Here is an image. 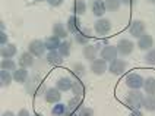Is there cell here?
<instances>
[{
  "label": "cell",
  "instance_id": "6da1fadb",
  "mask_svg": "<svg viewBox=\"0 0 155 116\" xmlns=\"http://www.w3.org/2000/svg\"><path fill=\"white\" fill-rule=\"evenodd\" d=\"M142 101H143V94L139 90H130L126 96V104L133 110L142 107Z\"/></svg>",
  "mask_w": 155,
  "mask_h": 116
},
{
  "label": "cell",
  "instance_id": "7a4b0ae2",
  "mask_svg": "<svg viewBox=\"0 0 155 116\" xmlns=\"http://www.w3.org/2000/svg\"><path fill=\"white\" fill-rule=\"evenodd\" d=\"M43 91H45V90H44V84L41 82L40 78L34 77V78L26 81V93L28 94H31V96H40Z\"/></svg>",
  "mask_w": 155,
  "mask_h": 116
},
{
  "label": "cell",
  "instance_id": "3957f363",
  "mask_svg": "<svg viewBox=\"0 0 155 116\" xmlns=\"http://www.w3.org/2000/svg\"><path fill=\"white\" fill-rule=\"evenodd\" d=\"M143 81L145 80H143L139 73H129V75L126 77L124 82H126V85H127L130 90H139L143 87Z\"/></svg>",
  "mask_w": 155,
  "mask_h": 116
},
{
  "label": "cell",
  "instance_id": "277c9868",
  "mask_svg": "<svg viewBox=\"0 0 155 116\" xmlns=\"http://www.w3.org/2000/svg\"><path fill=\"white\" fill-rule=\"evenodd\" d=\"M145 31H147V25H145L143 21H139V19L132 21V24H130V27H129V32H130V36L132 37L139 38L140 36L145 34Z\"/></svg>",
  "mask_w": 155,
  "mask_h": 116
},
{
  "label": "cell",
  "instance_id": "5b68a950",
  "mask_svg": "<svg viewBox=\"0 0 155 116\" xmlns=\"http://www.w3.org/2000/svg\"><path fill=\"white\" fill-rule=\"evenodd\" d=\"M94 29L98 36H107V34L111 31V22H110L108 19L100 18L94 24Z\"/></svg>",
  "mask_w": 155,
  "mask_h": 116
},
{
  "label": "cell",
  "instance_id": "8992f818",
  "mask_svg": "<svg viewBox=\"0 0 155 116\" xmlns=\"http://www.w3.org/2000/svg\"><path fill=\"white\" fill-rule=\"evenodd\" d=\"M117 52L121 54V56H129V54H132V52H133V49H135V44L130 41V40H127V38H121V40H119V43H117Z\"/></svg>",
  "mask_w": 155,
  "mask_h": 116
},
{
  "label": "cell",
  "instance_id": "52a82bcc",
  "mask_svg": "<svg viewBox=\"0 0 155 116\" xmlns=\"http://www.w3.org/2000/svg\"><path fill=\"white\" fill-rule=\"evenodd\" d=\"M127 68V62L123 59H114L113 62L108 65V71L111 72L113 75H121Z\"/></svg>",
  "mask_w": 155,
  "mask_h": 116
},
{
  "label": "cell",
  "instance_id": "ba28073f",
  "mask_svg": "<svg viewBox=\"0 0 155 116\" xmlns=\"http://www.w3.org/2000/svg\"><path fill=\"white\" fill-rule=\"evenodd\" d=\"M44 97H45V101L50 103V104H56L61 100V91L57 87L54 88H47L44 91Z\"/></svg>",
  "mask_w": 155,
  "mask_h": 116
},
{
  "label": "cell",
  "instance_id": "9c48e42d",
  "mask_svg": "<svg viewBox=\"0 0 155 116\" xmlns=\"http://www.w3.org/2000/svg\"><path fill=\"white\" fill-rule=\"evenodd\" d=\"M117 54H119V52H117L116 46L107 44L101 50V59H104L105 62H113L114 59H117Z\"/></svg>",
  "mask_w": 155,
  "mask_h": 116
},
{
  "label": "cell",
  "instance_id": "30bf717a",
  "mask_svg": "<svg viewBox=\"0 0 155 116\" xmlns=\"http://www.w3.org/2000/svg\"><path fill=\"white\" fill-rule=\"evenodd\" d=\"M138 47L142 50V52H148V50H151L152 47H154V38L151 34H143V36H140L138 38Z\"/></svg>",
  "mask_w": 155,
  "mask_h": 116
},
{
  "label": "cell",
  "instance_id": "8fae6325",
  "mask_svg": "<svg viewBox=\"0 0 155 116\" xmlns=\"http://www.w3.org/2000/svg\"><path fill=\"white\" fill-rule=\"evenodd\" d=\"M28 52L34 56H43V53L45 52V43L41 40H32L28 46Z\"/></svg>",
  "mask_w": 155,
  "mask_h": 116
},
{
  "label": "cell",
  "instance_id": "7c38bea8",
  "mask_svg": "<svg viewBox=\"0 0 155 116\" xmlns=\"http://www.w3.org/2000/svg\"><path fill=\"white\" fill-rule=\"evenodd\" d=\"M91 71L94 75H103L108 71L107 62L104 59H95L94 62H91Z\"/></svg>",
  "mask_w": 155,
  "mask_h": 116
},
{
  "label": "cell",
  "instance_id": "4fadbf2b",
  "mask_svg": "<svg viewBox=\"0 0 155 116\" xmlns=\"http://www.w3.org/2000/svg\"><path fill=\"white\" fill-rule=\"evenodd\" d=\"M97 53H98V47L94 44H86L82 50V54H84L85 60H88V62H94L97 59Z\"/></svg>",
  "mask_w": 155,
  "mask_h": 116
},
{
  "label": "cell",
  "instance_id": "5bb4252c",
  "mask_svg": "<svg viewBox=\"0 0 155 116\" xmlns=\"http://www.w3.org/2000/svg\"><path fill=\"white\" fill-rule=\"evenodd\" d=\"M81 19L78 18L76 15H72V16H69V19H68V24H66V27H68V29H69V32H72V34H76V32H79L81 31Z\"/></svg>",
  "mask_w": 155,
  "mask_h": 116
},
{
  "label": "cell",
  "instance_id": "9a60e30c",
  "mask_svg": "<svg viewBox=\"0 0 155 116\" xmlns=\"http://www.w3.org/2000/svg\"><path fill=\"white\" fill-rule=\"evenodd\" d=\"M89 40H91V32H89V29H81L79 32L75 34V41H76L78 44L81 46H86L89 43Z\"/></svg>",
  "mask_w": 155,
  "mask_h": 116
},
{
  "label": "cell",
  "instance_id": "2e32d148",
  "mask_svg": "<svg viewBox=\"0 0 155 116\" xmlns=\"http://www.w3.org/2000/svg\"><path fill=\"white\" fill-rule=\"evenodd\" d=\"M51 116H70V110L68 107V104L56 103L51 109Z\"/></svg>",
  "mask_w": 155,
  "mask_h": 116
},
{
  "label": "cell",
  "instance_id": "e0dca14e",
  "mask_svg": "<svg viewBox=\"0 0 155 116\" xmlns=\"http://www.w3.org/2000/svg\"><path fill=\"white\" fill-rule=\"evenodd\" d=\"M44 43H45V49L48 50V52H53V50H59V47H60V38L56 36H48L45 40H44Z\"/></svg>",
  "mask_w": 155,
  "mask_h": 116
},
{
  "label": "cell",
  "instance_id": "ac0fdd59",
  "mask_svg": "<svg viewBox=\"0 0 155 116\" xmlns=\"http://www.w3.org/2000/svg\"><path fill=\"white\" fill-rule=\"evenodd\" d=\"M53 36L59 37V38H66L69 36V29H68V27H64L61 22H54V25H53Z\"/></svg>",
  "mask_w": 155,
  "mask_h": 116
},
{
  "label": "cell",
  "instance_id": "d6986e66",
  "mask_svg": "<svg viewBox=\"0 0 155 116\" xmlns=\"http://www.w3.org/2000/svg\"><path fill=\"white\" fill-rule=\"evenodd\" d=\"M72 85H73V81L70 80L69 77H61V78H59V80L56 81V87L60 90L61 93L72 90Z\"/></svg>",
  "mask_w": 155,
  "mask_h": 116
},
{
  "label": "cell",
  "instance_id": "ffe728a7",
  "mask_svg": "<svg viewBox=\"0 0 155 116\" xmlns=\"http://www.w3.org/2000/svg\"><path fill=\"white\" fill-rule=\"evenodd\" d=\"M47 62L53 66H60L63 63V56L59 53V50H53L47 54Z\"/></svg>",
  "mask_w": 155,
  "mask_h": 116
},
{
  "label": "cell",
  "instance_id": "44dd1931",
  "mask_svg": "<svg viewBox=\"0 0 155 116\" xmlns=\"http://www.w3.org/2000/svg\"><path fill=\"white\" fill-rule=\"evenodd\" d=\"M105 12H107V9H105V3H104L103 0H94L92 2V13H94L95 16L103 18V15Z\"/></svg>",
  "mask_w": 155,
  "mask_h": 116
},
{
  "label": "cell",
  "instance_id": "7402d4cb",
  "mask_svg": "<svg viewBox=\"0 0 155 116\" xmlns=\"http://www.w3.org/2000/svg\"><path fill=\"white\" fill-rule=\"evenodd\" d=\"M18 49L15 44H6V46H2V50H0V54L3 59H12L15 54H16Z\"/></svg>",
  "mask_w": 155,
  "mask_h": 116
},
{
  "label": "cell",
  "instance_id": "603a6c76",
  "mask_svg": "<svg viewBox=\"0 0 155 116\" xmlns=\"http://www.w3.org/2000/svg\"><path fill=\"white\" fill-rule=\"evenodd\" d=\"M13 80L15 82H19V84H25L26 81H28V71H26V68H19L16 71H13Z\"/></svg>",
  "mask_w": 155,
  "mask_h": 116
},
{
  "label": "cell",
  "instance_id": "cb8c5ba5",
  "mask_svg": "<svg viewBox=\"0 0 155 116\" xmlns=\"http://www.w3.org/2000/svg\"><path fill=\"white\" fill-rule=\"evenodd\" d=\"M34 63V54L29 53V52H24V53L19 56V65L21 68H29L32 66Z\"/></svg>",
  "mask_w": 155,
  "mask_h": 116
},
{
  "label": "cell",
  "instance_id": "d4e9b609",
  "mask_svg": "<svg viewBox=\"0 0 155 116\" xmlns=\"http://www.w3.org/2000/svg\"><path fill=\"white\" fill-rule=\"evenodd\" d=\"M72 93H73V96H76V97H84V94H85V85H84V82L79 80L73 81Z\"/></svg>",
  "mask_w": 155,
  "mask_h": 116
},
{
  "label": "cell",
  "instance_id": "484cf974",
  "mask_svg": "<svg viewBox=\"0 0 155 116\" xmlns=\"http://www.w3.org/2000/svg\"><path fill=\"white\" fill-rule=\"evenodd\" d=\"M82 97H75L73 98H70L69 100V103H68V107H69V110H70V113H78L79 112V109L82 107V100H81Z\"/></svg>",
  "mask_w": 155,
  "mask_h": 116
},
{
  "label": "cell",
  "instance_id": "4316f807",
  "mask_svg": "<svg viewBox=\"0 0 155 116\" xmlns=\"http://www.w3.org/2000/svg\"><path fill=\"white\" fill-rule=\"evenodd\" d=\"M143 91L148 96H155V78H147L143 81Z\"/></svg>",
  "mask_w": 155,
  "mask_h": 116
},
{
  "label": "cell",
  "instance_id": "83f0119b",
  "mask_svg": "<svg viewBox=\"0 0 155 116\" xmlns=\"http://www.w3.org/2000/svg\"><path fill=\"white\" fill-rule=\"evenodd\" d=\"M12 80H13V75H10L9 71H2L0 72V85L2 87H9L12 84Z\"/></svg>",
  "mask_w": 155,
  "mask_h": 116
},
{
  "label": "cell",
  "instance_id": "f1b7e54d",
  "mask_svg": "<svg viewBox=\"0 0 155 116\" xmlns=\"http://www.w3.org/2000/svg\"><path fill=\"white\" fill-rule=\"evenodd\" d=\"M73 13L76 15V16H79V15H84L86 12V3L84 2V0H76L75 3H73Z\"/></svg>",
  "mask_w": 155,
  "mask_h": 116
},
{
  "label": "cell",
  "instance_id": "f546056e",
  "mask_svg": "<svg viewBox=\"0 0 155 116\" xmlns=\"http://www.w3.org/2000/svg\"><path fill=\"white\" fill-rule=\"evenodd\" d=\"M142 107H143L145 110H148V112H154L155 110V96H147V97H143Z\"/></svg>",
  "mask_w": 155,
  "mask_h": 116
},
{
  "label": "cell",
  "instance_id": "4dcf8cb0",
  "mask_svg": "<svg viewBox=\"0 0 155 116\" xmlns=\"http://www.w3.org/2000/svg\"><path fill=\"white\" fill-rule=\"evenodd\" d=\"M0 68H2V71H16V63L12 59H3L0 63Z\"/></svg>",
  "mask_w": 155,
  "mask_h": 116
},
{
  "label": "cell",
  "instance_id": "1f68e13d",
  "mask_svg": "<svg viewBox=\"0 0 155 116\" xmlns=\"http://www.w3.org/2000/svg\"><path fill=\"white\" fill-rule=\"evenodd\" d=\"M70 52H72V44H70V41H63L59 47V53L63 56V57H68L70 56Z\"/></svg>",
  "mask_w": 155,
  "mask_h": 116
},
{
  "label": "cell",
  "instance_id": "d6a6232c",
  "mask_svg": "<svg viewBox=\"0 0 155 116\" xmlns=\"http://www.w3.org/2000/svg\"><path fill=\"white\" fill-rule=\"evenodd\" d=\"M72 73H73V77H78V78L84 77V75H85L84 65H82V63H73V65H72Z\"/></svg>",
  "mask_w": 155,
  "mask_h": 116
},
{
  "label": "cell",
  "instance_id": "836d02e7",
  "mask_svg": "<svg viewBox=\"0 0 155 116\" xmlns=\"http://www.w3.org/2000/svg\"><path fill=\"white\" fill-rule=\"evenodd\" d=\"M105 3V9L111 10V12H116V10L120 8V0H105L104 2Z\"/></svg>",
  "mask_w": 155,
  "mask_h": 116
},
{
  "label": "cell",
  "instance_id": "e575fe53",
  "mask_svg": "<svg viewBox=\"0 0 155 116\" xmlns=\"http://www.w3.org/2000/svg\"><path fill=\"white\" fill-rule=\"evenodd\" d=\"M145 60H147L148 65H155V49L148 50L147 56H145Z\"/></svg>",
  "mask_w": 155,
  "mask_h": 116
},
{
  "label": "cell",
  "instance_id": "d590c367",
  "mask_svg": "<svg viewBox=\"0 0 155 116\" xmlns=\"http://www.w3.org/2000/svg\"><path fill=\"white\" fill-rule=\"evenodd\" d=\"M78 116H94V110L91 107H81L78 112Z\"/></svg>",
  "mask_w": 155,
  "mask_h": 116
},
{
  "label": "cell",
  "instance_id": "8d00e7d4",
  "mask_svg": "<svg viewBox=\"0 0 155 116\" xmlns=\"http://www.w3.org/2000/svg\"><path fill=\"white\" fill-rule=\"evenodd\" d=\"M47 2H48V5L53 6V8H59V6L63 5V2H64V0H47Z\"/></svg>",
  "mask_w": 155,
  "mask_h": 116
},
{
  "label": "cell",
  "instance_id": "74e56055",
  "mask_svg": "<svg viewBox=\"0 0 155 116\" xmlns=\"http://www.w3.org/2000/svg\"><path fill=\"white\" fill-rule=\"evenodd\" d=\"M0 44L2 46L8 44V34H6V32H3V31L0 32Z\"/></svg>",
  "mask_w": 155,
  "mask_h": 116
},
{
  "label": "cell",
  "instance_id": "f35d334b",
  "mask_svg": "<svg viewBox=\"0 0 155 116\" xmlns=\"http://www.w3.org/2000/svg\"><path fill=\"white\" fill-rule=\"evenodd\" d=\"M120 3L121 5H126V6H130V5L133 6L136 3V0H120Z\"/></svg>",
  "mask_w": 155,
  "mask_h": 116
},
{
  "label": "cell",
  "instance_id": "ab89813d",
  "mask_svg": "<svg viewBox=\"0 0 155 116\" xmlns=\"http://www.w3.org/2000/svg\"><path fill=\"white\" fill-rule=\"evenodd\" d=\"M16 116H31V115H29V112H28L26 109H21V110L18 112Z\"/></svg>",
  "mask_w": 155,
  "mask_h": 116
},
{
  "label": "cell",
  "instance_id": "60d3db41",
  "mask_svg": "<svg viewBox=\"0 0 155 116\" xmlns=\"http://www.w3.org/2000/svg\"><path fill=\"white\" fill-rule=\"evenodd\" d=\"M129 116H143V115H142V112L139 109H135V110H132V113Z\"/></svg>",
  "mask_w": 155,
  "mask_h": 116
},
{
  "label": "cell",
  "instance_id": "b9f144b4",
  "mask_svg": "<svg viewBox=\"0 0 155 116\" xmlns=\"http://www.w3.org/2000/svg\"><path fill=\"white\" fill-rule=\"evenodd\" d=\"M2 116H15V113H12V112H5V113H2Z\"/></svg>",
  "mask_w": 155,
  "mask_h": 116
},
{
  "label": "cell",
  "instance_id": "7bdbcfd3",
  "mask_svg": "<svg viewBox=\"0 0 155 116\" xmlns=\"http://www.w3.org/2000/svg\"><path fill=\"white\" fill-rule=\"evenodd\" d=\"M149 3H152V5H155V0H148Z\"/></svg>",
  "mask_w": 155,
  "mask_h": 116
},
{
  "label": "cell",
  "instance_id": "ee69618b",
  "mask_svg": "<svg viewBox=\"0 0 155 116\" xmlns=\"http://www.w3.org/2000/svg\"><path fill=\"white\" fill-rule=\"evenodd\" d=\"M70 116H78V113H70Z\"/></svg>",
  "mask_w": 155,
  "mask_h": 116
},
{
  "label": "cell",
  "instance_id": "f6af8a7d",
  "mask_svg": "<svg viewBox=\"0 0 155 116\" xmlns=\"http://www.w3.org/2000/svg\"><path fill=\"white\" fill-rule=\"evenodd\" d=\"M35 2H47V0H35Z\"/></svg>",
  "mask_w": 155,
  "mask_h": 116
},
{
  "label": "cell",
  "instance_id": "bcb514c9",
  "mask_svg": "<svg viewBox=\"0 0 155 116\" xmlns=\"http://www.w3.org/2000/svg\"><path fill=\"white\" fill-rule=\"evenodd\" d=\"M34 116H38V115H34Z\"/></svg>",
  "mask_w": 155,
  "mask_h": 116
}]
</instances>
